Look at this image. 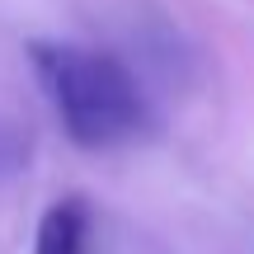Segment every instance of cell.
I'll list each match as a JSON object with an SVG mask.
<instances>
[{
	"label": "cell",
	"mask_w": 254,
	"mask_h": 254,
	"mask_svg": "<svg viewBox=\"0 0 254 254\" xmlns=\"http://www.w3.org/2000/svg\"><path fill=\"white\" fill-rule=\"evenodd\" d=\"M28 57H33L38 85L47 90L75 146L109 151V146L136 141L146 132L151 109H146V94L123 57L80 43H33Z\"/></svg>",
	"instance_id": "obj_1"
},
{
	"label": "cell",
	"mask_w": 254,
	"mask_h": 254,
	"mask_svg": "<svg viewBox=\"0 0 254 254\" xmlns=\"http://www.w3.org/2000/svg\"><path fill=\"white\" fill-rule=\"evenodd\" d=\"M90 202L85 198H62L43 212L38 221V240H33V254H85L90 250Z\"/></svg>",
	"instance_id": "obj_2"
},
{
	"label": "cell",
	"mask_w": 254,
	"mask_h": 254,
	"mask_svg": "<svg viewBox=\"0 0 254 254\" xmlns=\"http://www.w3.org/2000/svg\"><path fill=\"white\" fill-rule=\"evenodd\" d=\"M28 165V136L19 132V127L0 123V179H9V174H19Z\"/></svg>",
	"instance_id": "obj_3"
}]
</instances>
